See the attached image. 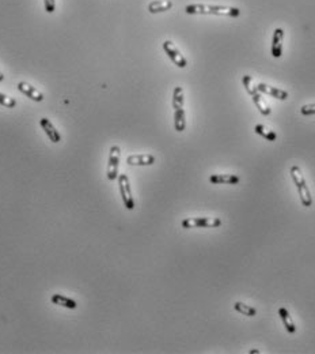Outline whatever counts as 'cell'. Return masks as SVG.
Instances as JSON below:
<instances>
[{
	"label": "cell",
	"mask_w": 315,
	"mask_h": 354,
	"mask_svg": "<svg viewBox=\"0 0 315 354\" xmlns=\"http://www.w3.org/2000/svg\"><path fill=\"white\" fill-rule=\"evenodd\" d=\"M185 13L189 15L194 14H211V15H226L238 18L240 15L239 8L227 7V6H212V4H189L185 7Z\"/></svg>",
	"instance_id": "obj_1"
},
{
	"label": "cell",
	"mask_w": 315,
	"mask_h": 354,
	"mask_svg": "<svg viewBox=\"0 0 315 354\" xmlns=\"http://www.w3.org/2000/svg\"><path fill=\"white\" fill-rule=\"evenodd\" d=\"M291 177H292V181L294 184L296 185V189H298V194H299V198H300L301 204L304 207H311L313 204V196H311V192H310V188L307 185V181L304 179L303 176V172L299 167H291Z\"/></svg>",
	"instance_id": "obj_2"
},
{
	"label": "cell",
	"mask_w": 315,
	"mask_h": 354,
	"mask_svg": "<svg viewBox=\"0 0 315 354\" xmlns=\"http://www.w3.org/2000/svg\"><path fill=\"white\" fill-rule=\"evenodd\" d=\"M243 86L246 87L247 93L252 96L254 104H255V106L258 108V111L261 112V115L269 116V115H270V108H269V105L267 104V101L262 98L260 91L257 90V87L253 84V79H252L250 75H243Z\"/></svg>",
	"instance_id": "obj_3"
},
{
	"label": "cell",
	"mask_w": 315,
	"mask_h": 354,
	"mask_svg": "<svg viewBox=\"0 0 315 354\" xmlns=\"http://www.w3.org/2000/svg\"><path fill=\"white\" fill-rule=\"evenodd\" d=\"M184 229H196V228H218L221 225L220 218H206V217H199V218H185L182 222Z\"/></svg>",
	"instance_id": "obj_4"
},
{
	"label": "cell",
	"mask_w": 315,
	"mask_h": 354,
	"mask_svg": "<svg viewBox=\"0 0 315 354\" xmlns=\"http://www.w3.org/2000/svg\"><path fill=\"white\" fill-rule=\"evenodd\" d=\"M118 180V187H120V194L123 198L124 206L126 210H133L135 208V199L132 196V189H130V183L129 179L126 174H118L117 177Z\"/></svg>",
	"instance_id": "obj_5"
},
{
	"label": "cell",
	"mask_w": 315,
	"mask_h": 354,
	"mask_svg": "<svg viewBox=\"0 0 315 354\" xmlns=\"http://www.w3.org/2000/svg\"><path fill=\"white\" fill-rule=\"evenodd\" d=\"M120 154L121 150L118 146L110 147L109 153V162H108V172H106V177L109 181L117 180L118 177V164H120Z\"/></svg>",
	"instance_id": "obj_6"
},
{
	"label": "cell",
	"mask_w": 315,
	"mask_h": 354,
	"mask_svg": "<svg viewBox=\"0 0 315 354\" xmlns=\"http://www.w3.org/2000/svg\"><path fill=\"white\" fill-rule=\"evenodd\" d=\"M162 47H163V51L166 52V55L169 56V59H170L177 67H179V68H185L186 66H188L186 57L179 52V49L177 48L172 41H165Z\"/></svg>",
	"instance_id": "obj_7"
},
{
	"label": "cell",
	"mask_w": 315,
	"mask_h": 354,
	"mask_svg": "<svg viewBox=\"0 0 315 354\" xmlns=\"http://www.w3.org/2000/svg\"><path fill=\"white\" fill-rule=\"evenodd\" d=\"M155 162L152 154H133L126 157V164L130 167H150Z\"/></svg>",
	"instance_id": "obj_8"
},
{
	"label": "cell",
	"mask_w": 315,
	"mask_h": 354,
	"mask_svg": "<svg viewBox=\"0 0 315 354\" xmlns=\"http://www.w3.org/2000/svg\"><path fill=\"white\" fill-rule=\"evenodd\" d=\"M40 125H41V128L44 130V132L47 134V136L49 138L50 142H53V143H59L60 140H62V135H60V132L56 130V127L52 124V121L47 118H42L40 120Z\"/></svg>",
	"instance_id": "obj_9"
},
{
	"label": "cell",
	"mask_w": 315,
	"mask_h": 354,
	"mask_svg": "<svg viewBox=\"0 0 315 354\" xmlns=\"http://www.w3.org/2000/svg\"><path fill=\"white\" fill-rule=\"evenodd\" d=\"M255 87L262 94H267V96L277 98V100H281V101H284V100L288 98V93L285 90H281V89H277V87H272V86H269L267 84H262V82L257 84Z\"/></svg>",
	"instance_id": "obj_10"
},
{
	"label": "cell",
	"mask_w": 315,
	"mask_h": 354,
	"mask_svg": "<svg viewBox=\"0 0 315 354\" xmlns=\"http://www.w3.org/2000/svg\"><path fill=\"white\" fill-rule=\"evenodd\" d=\"M16 87H18V90L23 93L25 96L30 100H33L35 102H41L44 101V94H42L41 91H38L35 87H33L32 84H26V82H19V84H16Z\"/></svg>",
	"instance_id": "obj_11"
},
{
	"label": "cell",
	"mask_w": 315,
	"mask_h": 354,
	"mask_svg": "<svg viewBox=\"0 0 315 354\" xmlns=\"http://www.w3.org/2000/svg\"><path fill=\"white\" fill-rule=\"evenodd\" d=\"M283 38H284V30L280 28H277L273 32V38H272V56L279 59L283 55Z\"/></svg>",
	"instance_id": "obj_12"
},
{
	"label": "cell",
	"mask_w": 315,
	"mask_h": 354,
	"mask_svg": "<svg viewBox=\"0 0 315 354\" xmlns=\"http://www.w3.org/2000/svg\"><path fill=\"white\" fill-rule=\"evenodd\" d=\"M209 181L212 184H228V185H235L240 181L236 174H211Z\"/></svg>",
	"instance_id": "obj_13"
},
{
	"label": "cell",
	"mask_w": 315,
	"mask_h": 354,
	"mask_svg": "<svg viewBox=\"0 0 315 354\" xmlns=\"http://www.w3.org/2000/svg\"><path fill=\"white\" fill-rule=\"evenodd\" d=\"M173 7L172 0H155L148 4V11L151 14H158V13H165Z\"/></svg>",
	"instance_id": "obj_14"
},
{
	"label": "cell",
	"mask_w": 315,
	"mask_h": 354,
	"mask_svg": "<svg viewBox=\"0 0 315 354\" xmlns=\"http://www.w3.org/2000/svg\"><path fill=\"white\" fill-rule=\"evenodd\" d=\"M279 316H280L281 321H283V324H284V327H285L287 333H289V334L296 333V326H295L294 320H292V318H291L289 312L287 311V308L280 306V308H279Z\"/></svg>",
	"instance_id": "obj_15"
},
{
	"label": "cell",
	"mask_w": 315,
	"mask_h": 354,
	"mask_svg": "<svg viewBox=\"0 0 315 354\" xmlns=\"http://www.w3.org/2000/svg\"><path fill=\"white\" fill-rule=\"evenodd\" d=\"M52 303L55 305L64 306V308H68V309H76L78 308V303L75 300L67 297V296H63V294H53L52 296Z\"/></svg>",
	"instance_id": "obj_16"
},
{
	"label": "cell",
	"mask_w": 315,
	"mask_h": 354,
	"mask_svg": "<svg viewBox=\"0 0 315 354\" xmlns=\"http://www.w3.org/2000/svg\"><path fill=\"white\" fill-rule=\"evenodd\" d=\"M174 128H175V131L178 132L185 131L186 118L184 108H182V109H178V111H174Z\"/></svg>",
	"instance_id": "obj_17"
},
{
	"label": "cell",
	"mask_w": 315,
	"mask_h": 354,
	"mask_svg": "<svg viewBox=\"0 0 315 354\" xmlns=\"http://www.w3.org/2000/svg\"><path fill=\"white\" fill-rule=\"evenodd\" d=\"M234 309L236 312L242 313L243 316H247V318H253V316L257 315V309L255 308H253L252 305H247L245 303H240V301H236L234 304Z\"/></svg>",
	"instance_id": "obj_18"
},
{
	"label": "cell",
	"mask_w": 315,
	"mask_h": 354,
	"mask_svg": "<svg viewBox=\"0 0 315 354\" xmlns=\"http://www.w3.org/2000/svg\"><path fill=\"white\" fill-rule=\"evenodd\" d=\"M173 108H174V111L184 108V90L179 86H177L173 91Z\"/></svg>",
	"instance_id": "obj_19"
},
{
	"label": "cell",
	"mask_w": 315,
	"mask_h": 354,
	"mask_svg": "<svg viewBox=\"0 0 315 354\" xmlns=\"http://www.w3.org/2000/svg\"><path fill=\"white\" fill-rule=\"evenodd\" d=\"M254 131L257 132L260 136H262V138H265L267 140H269V142H274L276 138H277V134H276V132L268 130L267 127L262 124L255 125V127H254Z\"/></svg>",
	"instance_id": "obj_20"
},
{
	"label": "cell",
	"mask_w": 315,
	"mask_h": 354,
	"mask_svg": "<svg viewBox=\"0 0 315 354\" xmlns=\"http://www.w3.org/2000/svg\"><path fill=\"white\" fill-rule=\"evenodd\" d=\"M0 105L6 106L8 109H11V108L16 106V100L13 97H8L6 94H3V93H0Z\"/></svg>",
	"instance_id": "obj_21"
},
{
	"label": "cell",
	"mask_w": 315,
	"mask_h": 354,
	"mask_svg": "<svg viewBox=\"0 0 315 354\" xmlns=\"http://www.w3.org/2000/svg\"><path fill=\"white\" fill-rule=\"evenodd\" d=\"M300 113L303 116H314L315 115V104L303 105L300 108Z\"/></svg>",
	"instance_id": "obj_22"
},
{
	"label": "cell",
	"mask_w": 315,
	"mask_h": 354,
	"mask_svg": "<svg viewBox=\"0 0 315 354\" xmlns=\"http://www.w3.org/2000/svg\"><path fill=\"white\" fill-rule=\"evenodd\" d=\"M44 7L48 14L55 13L56 10V0H44Z\"/></svg>",
	"instance_id": "obj_23"
},
{
	"label": "cell",
	"mask_w": 315,
	"mask_h": 354,
	"mask_svg": "<svg viewBox=\"0 0 315 354\" xmlns=\"http://www.w3.org/2000/svg\"><path fill=\"white\" fill-rule=\"evenodd\" d=\"M249 353H250V354H257V353H260V350H258V349H253V350H250Z\"/></svg>",
	"instance_id": "obj_24"
},
{
	"label": "cell",
	"mask_w": 315,
	"mask_h": 354,
	"mask_svg": "<svg viewBox=\"0 0 315 354\" xmlns=\"http://www.w3.org/2000/svg\"><path fill=\"white\" fill-rule=\"evenodd\" d=\"M3 79H4V75H3V74H1V71H0V82H1Z\"/></svg>",
	"instance_id": "obj_25"
}]
</instances>
